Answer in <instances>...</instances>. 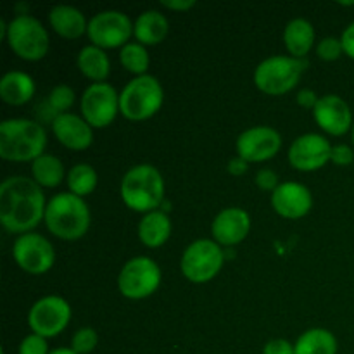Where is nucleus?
Listing matches in <instances>:
<instances>
[{"instance_id": "1", "label": "nucleus", "mask_w": 354, "mask_h": 354, "mask_svg": "<svg viewBox=\"0 0 354 354\" xmlns=\"http://www.w3.org/2000/svg\"><path fill=\"white\" fill-rule=\"evenodd\" d=\"M44 189L23 175L7 176L0 183V223L14 235L33 232L44 221L47 209Z\"/></svg>"}, {"instance_id": "2", "label": "nucleus", "mask_w": 354, "mask_h": 354, "mask_svg": "<svg viewBox=\"0 0 354 354\" xmlns=\"http://www.w3.org/2000/svg\"><path fill=\"white\" fill-rule=\"evenodd\" d=\"M47 130L37 120L10 118L0 123V158L10 162H33L45 154Z\"/></svg>"}, {"instance_id": "3", "label": "nucleus", "mask_w": 354, "mask_h": 354, "mask_svg": "<svg viewBox=\"0 0 354 354\" xmlns=\"http://www.w3.org/2000/svg\"><path fill=\"white\" fill-rule=\"evenodd\" d=\"M44 223L59 241H80L90 230L92 214L83 197L71 192H59L50 197L45 209Z\"/></svg>"}, {"instance_id": "4", "label": "nucleus", "mask_w": 354, "mask_h": 354, "mask_svg": "<svg viewBox=\"0 0 354 354\" xmlns=\"http://www.w3.org/2000/svg\"><path fill=\"white\" fill-rule=\"evenodd\" d=\"M166 183L161 171L156 166H131L123 175L120 183V197L128 209L147 214L158 211L165 203Z\"/></svg>"}, {"instance_id": "5", "label": "nucleus", "mask_w": 354, "mask_h": 354, "mask_svg": "<svg viewBox=\"0 0 354 354\" xmlns=\"http://www.w3.org/2000/svg\"><path fill=\"white\" fill-rule=\"evenodd\" d=\"M165 88L152 75L133 76L120 92V113L128 121H145L161 111Z\"/></svg>"}, {"instance_id": "6", "label": "nucleus", "mask_w": 354, "mask_h": 354, "mask_svg": "<svg viewBox=\"0 0 354 354\" xmlns=\"http://www.w3.org/2000/svg\"><path fill=\"white\" fill-rule=\"evenodd\" d=\"M306 71L304 59L290 55H270L263 59L254 69V85L265 95L280 97L289 93L299 85Z\"/></svg>"}, {"instance_id": "7", "label": "nucleus", "mask_w": 354, "mask_h": 354, "mask_svg": "<svg viewBox=\"0 0 354 354\" xmlns=\"http://www.w3.org/2000/svg\"><path fill=\"white\" fill-rule=\"evenodd\" d=\"M6 41L14 55L28 62L41 61L50 48L47 28L31 14H17L6 24Z\"/></svg>"}, {"instance_id": "8", "label": "nucleus", "mask_w": 354, "mask_h": 354, "mask_svg": "<svg viewBox=\"0 0 354 354\" xmlns=\"http://www.w3.org/2000/svg\"><path fill=\"white\" fill-rule=\"evenodd\" d=\"M227 261V249L213 239H199L189 244L180 259L182 275L192 283H207L216 279Z\"/></svg>"}, {"instance_id": "9", "label": "nucleus", "mask_w": 354, "mask_h": 354, "mask_svg": "<svg viewBox=\"0 0 354 354\" xmlns=\"http://www.w3.org/2000/svg\"><path fill=\"white\" fill-rule=\"evenodd\" d=\"M161 280V268L154 259L149 256H135L121 268L118 275V290L127 299H147L158 292Z\"/></svg>"}, {"instance_id": "10", "label": "nucleus", "mask_w": 354, "mask_h": 354, "mask_svg": "<svg viewBox=\"0 0 354 354\" xmlns=\"http://www.w3.org/2000/svg\"><path fill=\"white\" fill-rule=\"evenodd\" d=\"M71 304L62 296H44L31 304L28 311V327L31 334L50 339L57 337L71 322Z\"/></svg>"}, {"instance_id": "11", "label": "nucleus", "mask_w": 354, "mask_h": 354, "mask_svg": "<svg viewBox=\"0 0 354 354\" xmlns=\"http://www.w3.org/2000/svg\"><path fill=\"white\" fill-rule=\"evenodd\" d=\"M82 116L93 130L111 127L120 113V93L111 83H90L80 99Z\"/></svg>"}, {"instance_id": "12", "label": "nucleus", "mask_w": 354, "mask_h": 354, "mask_svg": "<svg viewBox=\"0 0 354 354\" xmlns=\"http://www.w3.org/2000/svg\"><path fill=\"white\" fill-rule=\"evenodd\" d=\"M90 44L104 48H123L133 37V21L121 10H100L88 19L86 31Z\"/></svg>"}, {"instance_id": "13", "label": "nucleus", "mask_w": 354, "mask_h": 354, "mask_svg": "<svg viewBox=\"0 0 354 354\" xmlns=\"http://www.w3.org/2000/svg\"><path fill=\"white\" fill-rule=\"evenodd\" d=\"M12 258L28 275H45L55 265V249L47 237L30 232L14 241Z\"/></svg>"}, {"instance_id": "14", "label": "nucleus", "mask_w": 354, "mask_h": 354, "mask_svg": "<svg viewBox=\"0 0 354 354\" xmlns=\"http://www.w3.org/2000/svg\"><path fill=\"white\" fill-rule=\"evenodd\" d=\"M282 135L272 127L259 124L242 131L235 140V151L239 158L251 162H265L275 158L282 149Z\"/></svg>"}, {"instance_id": "15", "label": "nucleus", "mask_w": 354, "mask_h": 354, "mask_svg": "<svg viewBox=\"0 0 354 354\" xmlns=\"http://www.w3.org/2000/svg\"><path fill=\"white\" fill-rule=\"evenodd\" d=\"M332 147L334 145L324 135L304 133L294 138L289 152H287V159H289L290 166L297 171H317V169L327 166V162H330Z\"/></svg>"}, {"instance_id": "16", "label": "nucleus", "mask_w": 354, "mask_h": 354, "mask_svg": "<svg viewBox=\"0 0 354 354\" xmlns=\"http://www.w3.org/2000/svg\"><path fill=\"white\" fill-rule=\"evenodd\" d=\"M311 113H313L315 123L332 137H342L353 130L354 120L351 107L342 97L335 93L322 95Z\"/></svg>"}, {"instance_id": "17", "label": "nucleus", "mask_w": 354, "mask_h": 354, "mask_svg": "<svg viewBox=\"0 0 354 354\" xmlns=\"http://www.w3.org/2000/svg\"><path fill=\"white\" fill-rule=\"evenodd\" d=\"M273 211L286 220H301L313 207V194L297 182H282L270 197Z\"/></svg>"}, {"instance_id": "18", "label": "nucleus", "mask_w": 354, "mask_h": 354, "mask_svg": "<svg viewBox=\"0 0 354 354\" xmlns=\"http://www.w3.org/2000/svg\"><path fill=\"white\" fill-rule=\"evenodd\" d=\"M251 232V216L242 207H225L214 216L211 223L213 241L221 248H234L248 239Z\"/></svg>"}, {"instance_id": "19", "label": "nucleus", "mask_w": 354, "mask_h": 354, "mask_svg": "<svg viewBox=\"0 0 354 354\" xmlns=\"http://www.w3.org/2000/svg\"><path fill=\"white\" fill-rule=\"evenodd\" d=\"M57 142L69 151H86L93 144V128L83 120L82 114H59L50 124Z\"/></svg>"}, {"instance_id": "20", "label": "nucleus", "mask_w": 354, "mask_h": 354, "mask_svg": "<svg viewBox=\"0 0 354 354\" xmlns=\"http://www.w3.org/2000/svg\"><path fill=\"white\" fill-rule=\"evenodd\" d=\"M48 24L52 31L66 40H78L88 31V19L85 14L73 6H55L48 12Z\"/></svg>"}, {"instance_id": "21", "label": "nucleus", "mask_w": 354, "mask_h": 354, "mask_svg": "<svg viewBox=\"0 0 354 354\" xmlns=\"http://www.w3.org/2000/svg\"><path fill=\"white\" fill-rule=\"evenodd\" d=\"M169 33V21L161 10L149 9L138 14L133 21V38L144 47H156L162 44Z\"/></svg>"}, {"instance_id": "22", "label": "nucleus", "mask_w": 354, "mask_h": 354, "mask_svg": "<svg viewBox=\"0 0 354 354\" xmlns=\"http://www.w3.org/2000/svg\"><path fill=\"white\" fill-rule=\"evenodd\" d=\"M37 92L35 80L24 71H7L0 80V99L7 106H24Z\"/></svg>"}, {"instance_id": "23", "label": "nucleus", "mask_w": 354, "mask_h": 354, "mask_svg": "<svg viewBox=\"0 0 354 354\" xmlns=\"http://www.w3.org/2000/svg\"><path fill=\"white\" fill-rule=\"evenodd\" d=\"M317 41L315 26L304 17H296L289 21L283 30V45L290 57L304 59L311 52Z\"/></svg>"}, {"instance_id": "24", "label": "nucleus", "mask_w": 354, "mask_h": 354, "mask_svg": "<svg viewBox=\"0 0 354 354\" xmlns=\"http://www.w3.org/2000/svg\"><path fill=\"white\" fill-rule=\"evenodd\" d=\"M171 220L165 211L159 209L144 214L137 227L138 239L149 249H158L165 245L171 237Z\"/></svg>"}, {"instance_id": "25", "label": "nucleus", "mask_w": 354, "mask_h": 354, "mask_svg": "<svg viewBox=\"0 0 354 354\" xmlns=\"http://www.w3.org/2000/svg\"><path fill=\"white\" fill-rule=\"evenodd\" d=\"M78 71L92 83H104L111 75V59L104 48L85 45L76 57Z\"/></svg>"}, {"instance_id": "26", "label": "nucleus", "mask_w": 354, "mask_h": 354, "mask_svg": "<svg viewBox=\"0 0 354 354\" xmlns=\"http://www.w3.org/2000/svg\"><path fill=\"white\" fill-rule=\"evenodd\" d=\"M64 165L61 159L54 154H41L40 158L31 162V178L41 187V189H55L66 180Z\"/></svg>"}, {"instance_id": "27", "label": "nucleus", "mask_w": 354, "mask_h": 354, "mask_svg": "<svg viewBox=\"0 0 354 354\" xmlns=\"http://www.w3.org/2000/svg\"><path fill=\"white\" fill-rule=\"evenodd\" d=\"M339 344L335 335L327 328H310L294 342L296 354H337Z\"/></svg>"}, {"instance_id": "28", "label": "nucleus", "mask_w": 354, "mask_h": 354, "mask_svg": "<svg viewBox=\"0 0 354 354\" xmlns=\"http://www.w3.org/2000/svg\"><path fill=\"white\" fill-rule=\"evenodd\" d=\"M66 183H68L69 192L85 199L86 196L93 194V190L97 189L99 175H97L95 168L92 165H88V162H78V165L71 166V169L68 171Z\"/></svg>"}, {"instance_id": "29", "label": "nucleus", "mask_w": 354, "mask_h": 354, "mask_svg": "<svg viewBox=\"0 0 354 354\" xmlns=\"http://www.w3.org/2000/svg\"><path fill=\"white\" fill-rule=\"evenodd\" d=\"M120 62L128 73L135 76L149 75L151 68V55L147 47H144L138 41H130L120 50Z\"/></svg>"}, {"instance_id": "30", "label": "nucleus", "mask_w": 354, "mask_h": 354, "mask_svg": "<svg viewBox=\"0 0 354 354\" xmlns=\"http://www.w3.org/2000/svg\"><path fill=\"white\" fill-rule=\"evenodd\" d=\"M45 100H47L48 106H50L55 113L66 114V113H69V109H71L73 104H75L76 93L71 86L61 83V85H55L54 88L48 92L47 99Z\"/></svg>"}, {"instance_id": "31", "label": "nucleus", "mask_w": 354, "mask_h": 354, "mask_svg": "<svg viewBox=\"0 0 354 354\" xmlns=\"http://www.w3.org/2000/svg\"><path fill=\"white\" fill-rule=\"evenodd\" d=\"M99 344V335L95 328L82 327L71 337V349L76 354H90Z\"/></svg>"}, {"instance_id": "32", "label": "nucleus", "mask_w": 354, "mask_h": 354, "mask_svg": "<svg viewBox=\"0 0 354 354\" xmlns=\"http://www.w3.org/2000/svg\"><path fill=\"white\" fill-rule=\"evenodd\" d=\"M317 55L325 62L337 61L341 55H344V48H342L341 38L337 37L322 38L317 45Z\"/></svg>"}, {"instance_id": "33", "label": "nucleus", "mask_w": 354, "mask_h": 354, "mask_svg": "<svg viewBox=\"0 0 354 354\" xmlns=\"http://www.w3.org/2000/svg\"><path fill=\"white\" fill-rule=\"evenodd\" d=\"M19 354H48V344L47 339L40 337L37 334H28L26 337L21 341L19 349H17Z\"/></svg>"}, {"instance_id": "34", "label": "nucleus", "mask_w": 354, "mask_h": 354, "mask_svg": "<svg viewBox=\"0 0 354 354\" xmlns=\"http://www.w3.org/2000/svg\"><path fill=\"white\" fill-rule=\"evenodd\" d=\"M254 182H256V185H258L259 190H265V192H270V194H272L273 190H275L277 187L282 183L280 182L279 175H277V173L270 168L258 169V173H256V176H254Z\"/></svg>"}, {"instance_id": "35", "label": "nucleus", "mask_w": 354, "mask_h": 354, "mask_svg": "<svg viewBox=\"0 0 354 354\" xmlns=\"http://www.w3.org/2000/svg\"><path fill=\"white\" fill-rule=\"evenodd\" d=\"M330 161L339 168H346L354 162V147L346 144H337L332 147V158Z\"/></svg>"}, {"instance_id": "36", "label": "nucleus", "mask_w": 354, "mask_h": 354, "mask_svg": "<svg viewBox=\"0 0 354 354\" xmlns=\"http://www.w3.org/2000/svg\"><path fill=\"white\" fill-rule=\"evenodd\" d=\"M263 354H296V351L287 339H272L263 348Z\"/></svg>"}, {"instance_id": "37", "label": "nucleus", "mask_w": 354, "mask_h": 354, "mask_svg": "<svg viewBox=\"0 0 354 354\" xmlns=\"http://www.w3.org/2000/svg\"><path fill=\"white\" fill-rule=\"evenodd\" d=\"M318 99H320V97H318L317 92H315V90H311V88L299 90V92H297V95H296L297 104H299L301 107H304V109H310V111L315 109Z\"/></svg>"}, {"instance_id": "38", "label": "nucleus", "mask_w": 354, "mask_h": 354, "mask_svg": "<svg viewBox=\"0 0 354 354\" xmlns=\"http://www.w3.org/2000/svg\"><path fill=\"white\" fill-rule=\"evenodd\" d=\"M341 41H342V48H344V54L354 61V21L351 24H348V28L342 31Z\"/></svg>"}, {"instance_id": "39", "label": "nucleus", "mask_w": 354, "mask_h": 354, "mask_svg": "<svg viewBox=\"0 0 354 354\" xmlns=\"http://www.w3.org/2000/svg\"><path fill=\"white\" fill-rule=\"evenodd\" d=\"M161 6L168 10H175V12H187L196 7V0H162Z\"/></svg>"}, {"instance_id": "40", "label": "nucleus", "mask_w": 354, "mask_h": 354, "mask_svg": "<svg viewBox=\"0 0 354 354\" xmlns=\"http://www.w3.org/2000/svg\"><path fill=\"white\" fill-rule=\"evenodd\" d=\"M227 169H228V173H230L232 176H242V175H245V173H248L249 162L245 161V159L235 156V158H232L230 161H228Z\"/></svg>"}, {"instance_id": "41", "label": "nucleus", "mask_w": 354, "mask_h": 354, "mask_svg": "<svg viewBox=\"0 0 354 354\" xmlns=\"http://www.w3.org/2000/svg\"><path fill=\"white\" fill-rule=\"evenodd\" d=\"M48 354H76V353L73 351L71 348H57V349H52Z\"/></svg>"}, {"instance_id": "42", "label": "nucleus", "mask_w": 354, "mask_h": 354, "mask_svg": "<svg viewBox=\"0 0 354 354\" xmlns=\"http://www.w3.org/2000/svg\"><path fill=\"white\" fill-rule=\"evenodd\" d=\"M351 140H353V147H354V124H353V130H351Z\"/></svg>"}, {"instance_id": "43", "label": "nucleus", "mask_w": 354, "mask_h": 354, "mask_svg": "<svg viewBox=\"0 0 354 354\" xmlns=\"http://www.w3.org/2000/svg\"><path fill=\"white\" fill-rule=\"evenodd\" d=\"M341 6H354V2H341Z\"/></svg>"}]
</instances>
